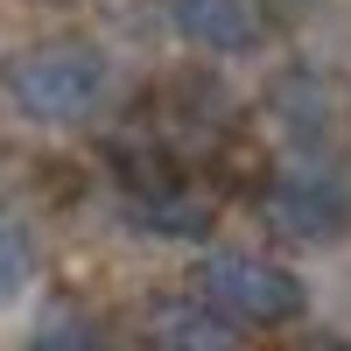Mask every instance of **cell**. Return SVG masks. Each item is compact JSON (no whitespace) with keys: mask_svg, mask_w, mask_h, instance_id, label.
Returning a JSON list of instances; mask_svg holds the SVG:
<instances>
[{"mask_svg":"<svg viewBox=\"0 0 351 351\" xmlns=\"http://www.w3.org/2000/svg\"><path fill=\"white\" fill-rule=\"evenodd\" d=\"M0 99L36 127H77L106 99V56L92 43H36L0 64Z\"/></svg>","mask_w":351,"mask_h":351,"instance_id":"cell-1","label":"cell"},{"mask_svg":"<svg viewBox=\"0 0 351 351\" xmlns=\"http://www.w3.org/2000/svg\"><path fill=\"white\" fill-rule=\"evenodd\" d=\"M197 295L211 302L218 316H232L239 330H281L302 316V281L281 267V260H260V253H211L197 274Z\"/></svg>","mask_w":351,"mask_h":351,"instance_id":"cell-2","label":"cell"},{"mask_svg":"<svg viewBox=\"0 0 351 351\" xmlns=\"http://www.w3.org/2000/svg\"><path fill=\"white\" fill-rule=\"evenodd\" d=\"M260 218L288 246H324V239L344 232V190L330 176H316V169H288V176H274L260 190Z\"/></svg>","mask_w":351,"mask_h":351,"instance_id":"cell-3","label":"cell"},{"mask_svg":"<svg viewBox=\"0 0 351 351\" xmlns=\"http://www.w3.org/2000/svg\"><path fill=\"white\" fill-rule=\"evenodd\" d=\"M141 344L148 351H239V324L218 316L204 295H155L141 309Z\"/></svg>","mask_w":351,"mask_h":351,"instance_id":"cell-4","label":"cell"},{"mask_svg":"<svg viewBox=\"0 0 351 351\" xmlns=\"http://www.w3.org/2000/svg\"><path fill=\"white\" fill-rule=\"evenodd\" d=\"M134 218L155 239H204L218 225V197L190 176H141L134 183Z\"/></svg>","mask_w":351,"mask_h":351,"instance_id":"cell-5","label":"cell"},{"mask_svg":"<svg viewBox=\"0 0 351 351\" xmlns=\"http://www.w3.org/2000/svg\"><path fill=\"white\" fill-rule=\"evenodd\" d=\"M176 28H183L197 49H218V56H239V49L267 43L260 0H176Z\"/></svg>","mask_w":351,"mask_h":351,"instance_id":"cell-6","label":"cell"},{"mask_svg":"<svg viewBox=\"0 0 351 351\" xmlns=\"http://www.w3.org/2000/svg\"><path fill=\"white\" fill-rule=\"evenodd\" d=\"M28 351H106V330L92 324L84 309H71V302H56L43 324H36V337H28Z\"/></svg>","mask_w":351,"mask_h":351,"instance_id":"cell-7","label":"cell"},{"mask_svg":"<svg viewBox=\"0 0 351 351\" xmlns=\"http://www.w3.org/2000/svg\"><path fill=\"white\" fill-rule=\"evenodd\" d=\"M28 274H36V239H28L14 218H0V309L28 288Z\"/></svg>","mask_w":351,"mask_h":351,"instance_id":"cell-8","label":"cell"},{"mask_svg":"<svg viewBox=\"0 0 351 351\" xmlns=\"http://www.w3.org/2000/svg\"><path fill=\"white\" fill-rule=\"evenodd\" d=\"M302 351H351V344H337V337H316V344H302Z\"/></svg>","mask_w":351,"mask_h":351,"instance_id":"cell-9","label":"cell"}]
</instances>
